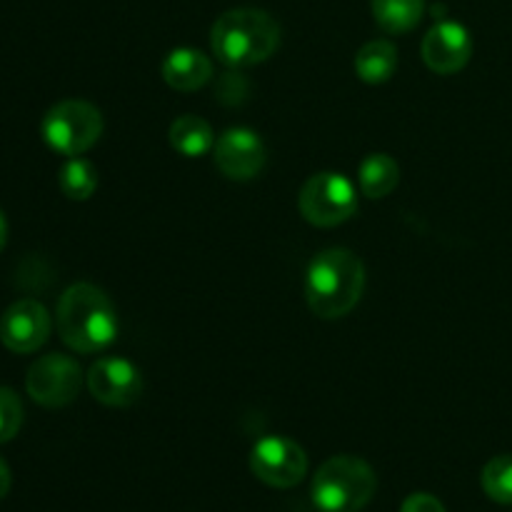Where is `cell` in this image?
I'll list each match as a JSON object with an SVG mask.
<instances>
[{
	"label": "cell",
	"mask_w": 512,
	"mask_h": 512,
	"mask_svg": "<svg viewBox=\"0 0 512 512\" xmlns=\"http://www.w3.org/2000/svg\"><path fill=\"white\" fill-rule=\"evenodd\" d=\"M60 340L75 353H100L118 335V313L108 295L90 283H75L58 300Z\"/></svg>",
	"instance_id": "obj_1"
},
{
	"label": "cell",
	"mask_w": 512,
	"mask_h": 512,
	"mask_svg": "<svg viewBox=\"0 0 512 512\" xmlns=\"http://www.w3.org/2000/svg\"><path fill=\"white\" fill-rule=\"evenodd\" d=\"M365 288L363 260L345 248H330L315 255L305 275V298L310 310L323 320L348 315Z\"/></svg>",
	"instance_id": "obj_2"
},
{
	"label": "cell",
	"mask_w": 512,
	"mask_h": 512,
	"mask_svg": "<svg viewBox=\"0 0 512 512\" xmlns=\"http://www.w3.org/2000/svg\"><path fill=\"white\" fill-rule=\"evenodd\" d=\"M210 45L220 63L230 68H250L278 50L280 25L260 8H235L215 20Z\"/></svg>",
	"instance_id": "obj_3"
},
{
	"label": "cell",
	"mask_w": 512,
	"mask_h": 512,
	"mask_svg": "<svg viewBox=\"0 0 512 512\" xmlns=\"http://www.w3.org/2000/svg\"><path fill=\"white\" fill-rule=\"evenodd\" d=\"M378 478L363 458L338 455L313 478V503L323 512H360L373 500Z\"/></svg>",
	"instance_id": "obj_4"
},
{
	"label": "cell",
	"mask_w": 512,
	"mask_h": 512,
	"mask_svg": "<svg viewBox=\"0 0 512 512\" xmlns=\"http://www.w3.org/2000/svg\"><path fill=\"white\" fill-rule=\"evenodd\" d=\"M103 133V115L85 100H60L43 115L40 135L58 155L78 158L93 148Z\"/></svg>",
	"instance_id": "obj_5"
},
{
	"label": "cell",
	"mask_w": 512,
	"mask_h": 512,
	"mask_svg": "<svg viewBox=\"0 0 512 512\" xmlns=\"http://www.w3.org/2000/svg\"><path fill=\"white\" fill-rule=\"evenodd\" d=\"M298 208L310 225L335 228L355 215L358 193L343 173H318L305 180L298 195Z\"/></svg>",
	"instance_id": "obj_6"
},
{
	"label": "cell",
	"mask_w": 512,
	"mask_h": 512,
	"mask_svg": "<svg viewBox=\"0 0 512 512\" xmlns=\"http://www.w3.org/2000/svg\"><path fill=\"white\" fill-rule=\"evenodd\" d=\"M83 388V370L78 360L63 353H48L30 365L25 390L43 408H63L78 398Z\"/></svg>",
	"instance_id": "obj_7"
},
{
	"label": "cell",
	"mask_w": 512,
	"mask_h": 512,
	"mask_svg": "<svg viewBox=\"0 0 512 512\" xmlns=\"http://www.w3.org/2000/svg\"><path fill=\"white\" fill-rule=\"evenodd\" d=\"M250 470L270 488H293L308 473V455L293 440L268 435L255 443L250 453Z\"/></svg>",
	"instance_id": "obj_8"
},
{
	"label": "cell",
	"mask_w": 512,
	"mask_h": 512,
	"mask_svg": "<svg viewBox=\"0 0 512 512\" xmlns=\"http://www.w3.org/2000/svg\"><path fill=\"white\" fill-rule=\"evenodd\" d=\"M215 165L230 180H253L265 168L268 150L263 138L250 128H230L215 140Z\"/></svg>",
	"instance_id": "obj_9"
},
{
	"label": "cell",
	"mask_w": 512,
	"mask_h": 512,
	"mask_svg": "<svg viewBox=\"0 0 512 512\" xmlns=\"http://www.w3.org/2000/svg\"><path fill=\"white\" fill-rule=\"evenodd\" d=\"M50 335V315L38 300L23 298L10 305L0 318V343L10 353L28 355L43 348Z\"/></svg>",
	"instance_id": "obj_10"
},
{
	"label": "cell",
	"mask_w": 512,
	"mask_h": 512,
	"mask_svg": "<svg viewBox=\"0 0 512 512\" xmlns=\"http://www.w3.org/2000/svg\"><path fill=\"white\" fill-rule=\"evenodd\" d=\"M88 390L108 408H128L140 398V370L125 358H100L88 370Z\"/></svg>",
	"instance_id": "obj_11"
},
{
	"label": "cell",
	"mask_w": 512,
	"mask_h": 512,
	"mask_svg": "<svg viewBox=\"0 0 512 512\" xmlns=\"http://www.w3.org/2000/svg\"><path fill=\"white\" fill-rule=\"evenodd\" d=\"M473 55V38L465 25L455 20H443L433 25L423 38V60L433 73L453 75L468 65Z\"/></svg>",
	"instance_id": "obj_12"
},
{
	"label": "cell",
	"mask_w": 512,
	"mask_h": 512,
	"mask_svg": "<svg viewBox=\"0 0 512 512\" xmlns=\"http://www.w3.org/2000/svg\"><path fill=\"white\" fill-rule=\"evenodd\" d=\"M160 73L173 90L193 93L213 78V60L195 48H175L165 55Z\"/></svg>",
	"instance_id": "obj_13"
},
{
	"label": "cell",
	"mask_w": 512,
	"mask_h": 512,
	"mask_svg": "<svg viewBox=\"0 0 512 512\" xmlns=\"http://www.w3.org/2000/svg\"><path fill=\"white\" fill-rule=\"evenodd\" d=\"M168 138L173 150L185 158H203L215 148V133L208 120L198 115H180L170 123Z\"/></svg>",
	"instance_id": "obj_14"
},
{
	"label": "cell",
	"mask_w": 512,
	"mask_h": 512,
	"mask_svg": "<svg viewBox=\"0 0 512 512\" xmlns=\"http://www.w3.org/2000/svg\"><path fill=\"white\" fill-rule=\"evenodd\" d=\"M398 68V48L390 40H370L355 55V73L370 85L385 83Z\"/></svg>",
	"instance_id": "obj_15"
},
{
	"label": "cell",
	"mask_w": 512,
	"mask_h": 512,
	"mask_svg": "<svg viewBox=\"0 0 512 512\" xmlns=\"http://www.w3.org/2000/svg\"><path fill=\"white\" fill-rule=\"evenodd\" d=\"M400 180V165L393 155L388 153H373L360 163L358 183L363 195L368 198H385L395 190Z\"/></svg>",
	"instance_id": "obj_16"
},
{
	"label": "cell",
	"mask_w": 512,
	"mask_h": 512,
	"mask_svg": "<svg viewBox=\"0 0 512 512\" xmlns=\"http://www.w3.org/2000/svg\"><path fill=\"white\" fill-rule=\"evenodd\" d=\"M370 5L375 23L390 35L410 33L425 13V0H370Z\"/></svg>",
	"instance_id": "obj_17"
},
{
	"label": "cell",
	"mask_w": 512,
	"mask_h": 512,
	"mask_svg": "<svg viewBox=\"0 0 512 512\" xmlns=\"http://www.w3.org/2000/svg\"><path fill=\"white\" fill-rule=\"evenodd\" d=\"M58 185L65 198L88 200L95 193V188H98V170H95V165L90 160L70 158L60 168Z\"/></svg>",
	"instance_id": "obj_18"
},
{
	"label": "cell",
	"mask_w": 512,
	"mask_h": 512,
	"mask_svg": "<svg viewBox=\"0 0 512 512\" xmlns=\"http://www.w3.org/2000/svg\"><path fill=\"white\" fill-rule=\"evenodd\" d=\"M483 490L495 503L512 505V455H498L485 465Z\"/></svg>",
	"instance_id": "obj_19"
},
{
	"label": "cell",
	"mask_w": 512,
	"mask_h": 512,
	"mask_svg": "<svg viewBox=\"0 0 512 512\" xmlns=\"http://www.w3.org/2000/svg\"><path fill=\"white\" fill-rule=\"evenodd\" d=\"M23 425V403L15 390L0 385V445L13 440Z\"/></svg>",
	"instance_id": "obj_20"
},
{
	"label": "cell",
	"mask_w": 512,
	"mask_h": 512,
	"mask_svg": "<svg viewBox=\"0 0 512 512\" xmlns=\"http://www.w3.org/2000/svg\"><path fill=\"white\" fill-rule=\"evenodd\" d=\"M400 512H445V508L438 498H433V495L415 493L405 500Z\"/></svg>",
	"instance_id": "obj_21"
},
{
	"label": "cell",
	"mask_w": 512,
	"mask_h": 512,
	"mask_svg": "<svg viewBox=\"0 0 512 512\" xmlns=\"http://www.w3.org/2000/svg\"><path fill=\"white\" fill-rule=\"evenodd\" d=\"M10 483H13V475H10L8 463H5V460L0 458V500H3L5 495L10 493Z\"/></svg>",
	"instance_id": "obj_22"
},
{
	"label": "cell",
	"mask_w": 512,
	"mask_h": 512,
	"mask_svg": "<svg viewBox=\"0 0 512 512\" xmlns=\"http://www.w3.org/2000/svg\"><path fill=\"white\" fill-rule=\"evenodd\" d=\"M5 243H8V220H5L3 210H0V253H3Z\"/></svg>",
	"instance_id": "obj_23"
}]
</instances>
